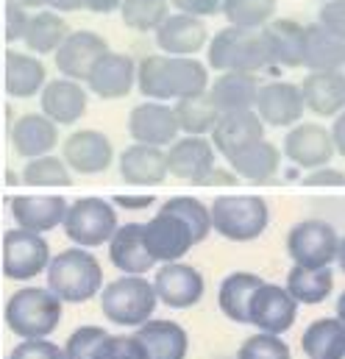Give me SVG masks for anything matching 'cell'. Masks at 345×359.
<instances>
[{
    "instance_id": "6da1fadb",
    "label": "cell",
    "mask_w": 345,
    "mask_h": 359,
    "mask_svg": "<svg viewBox=\"0 0 345 359\" xmlns=\"http://www.w3.org/2000/svg\"><path fill=\"white\" fill-rule=\"evenodd\" d=\"M137 87L145 97L168 103L209 90L206 67L192 56H145L137 65Z\"/></svg>"
},
{
    "instance_id": "7a4b0ae2",
    "label": "cell",
    "mask_w": 345,
    "mask_h": 359,
    "mask_svg": "<svg viewBox=\"0 0 345 359\" xmlns=\"http://www.w3.org/2000/svg\"><path fill=\"white\" fill-rule=\"evenodd\" d=\"M48 290L62 304H84L103 287V270L86 248H67L48 262Z\"/></svg>"
},
{
    "instance_id": "3957f363",
    "label": "cell",
    "mask_w": 345,
    "mask_h": 359,
    "mask_svg": "<svg viewBox=\"0 0 345 359\" xmlns=\"http://www.w3.org/2000/svg\"><path fill=\"white\" fill-rule=\"evenodd\" d=\"M62 320V301L45 287H22L6 304V326L22 340H45Z\"/></svg>"
},
{
    "instance_id": "277c9868",
    "label": "cell",
    "mask_w": 345,
    "mask_h": 359,
    "mask_svg": "<svg viewBox=\"0 0 345 359\" xmlns=\"http://www.w3.org/2000/svg\"><path fill=\"white\" fill-rule=\"evenodd\" d=\"M209 67L220 73H248L257 76L262 70L273 67L270 53L262 36V28L248 31V28H223L212 36L209 42Z\"/></svg>"
},
{
    "instance_id": "5b68a950",
    "label": "cell",
    "mask_w": 345,
    "mask_h": 359,
    "mask_svg": "<svg viewBox=\"0 0 345 359\" xmlns=\"http://www.w3.org/2000/svg\"><path fill=\"white\" fill-rule=\"evenodd\" d=\"M156 292L145 276H120L100 290V309L117 326H142L156 312Z\"/></svg>"
},
{
    "instance_id": "8992f818",
    "label": "cell",
    "mask_w": 345,
    "mask_h": 359,
    "mask_svg": "<svg viewBox=\"0 0 345 359\" xmlns=\"http://www.w3.org/2000/svg\"><path fill=\"white\" fill-rule=\"evenodd\" d=\"M212 231L231 243H251L267 229L270 212L259 195H223L212 201Z\"/></svg>"
},
{
    "instance_id": "52a82bcc",
    "label": "cell",
    "mask_w": 345,
    "mask_h": 359,
    "mask_svg": "<svg viewBox=\"0 0 345 359\" xmlns=\"http://www.w3.org/2000/svg\"><path fill=\"white\" fill-rule=\"evenodd\" d=\"M117 209L111 206V201L106 198H76L73 203H67L62 229L67 234L70 243H76L79 248H97L106 245L111 240V234L117 231Z\"/></svg>"
},
{
    "instance_id": "ba28073f",
    "label": "cell",
    "mask_w": 345,
    "mask_h": 359,
    "mask_svg": "<svg viewBox=\"0 0 345 359\" xmlns=\"http://www.w3.org/2000/svg\"><path fill=\"white\" fill-rule=\"evenodd\" d=\"M340 237L326 220H301L287 234V254L298 268H329L337 259Z\"/></svg>"
},
{
    "instance_id": "9c48e42d",
    "label": "cell",
    "mask_w": 345,
    "mask_h": 359,
    "mask_svg": "<svg viewBox=\"0 0 345 359\" xmlns=\"http://www.w3.org/2000/svg\"><path fill=\"white\" fill-rule=\"evenodd\" d=\"M50 245L42 234L8 229L3 234V276L11 281H28L48 270Z\"/></svg>"
},
{
    "instance_id": "30bf717a",
    "label": "cell",
    "mask_w": 345,
    "mask_h": 359,
    "mask_svg": "<svg viewBox=\"0 0 345 359\" xmlns=\"http://www.w3.org/2000/svg\"><path fill=\"white\" fill-rule=\"evenodd\" d=\"M298 315V304L292 301V295L278 287V284H267L262 281L251 304H248V323L257 326L264 334H284Z\"/></svg>"
},
{
    "instance_id": "8fae6325",
    "label": "cell",
    "mask_w": 345,
    "mask_h": 359,
    "mask_svg": "<svg viewBox=\"0 0 345 359\" xmlns=\"http://www.w3.org/2000/svg\"><path fill=\"white\" fill-rule=\"evenodd\" d=\"M62 162L67 165L70 173L81 176H97L111 168L114 162V148L111 140L95 128H81L65 140L62 148Z\"/></svg>"
},
{
    "instance_id": "7c38bea8",
    "label": "cell",
    "mask_w": 345,
    "mask_h": 359,
    "mask_svg": "<svg viewBox=\"0 0 345 359\" xmlns=\"http://www.w3.org/2000/svg\"><path fill=\"white\" fill-rule=\"evenodd\" d=\"M284 156L304 170L326 168L334 156L329 128H323L320 123H295L284 137Z\"/></svg>"
},
{
    "instance_id": "4fadbf2b",
    "label": "cell",
    "mask_w": 345,
    "mask_h": 359,
    "mask_svg": "<svg viewBox=\"0 0 345 359\" xmlns=\"http://www.w3.org/2000/svg\"><path fill=\"white\" fill-rule=\"evenodd\" d=\"M142 240L154 262H162V265L181 262V257H187V251L195 245L187 223H181L175 215H168V212H159L156 217L142 223Z\"/></svg>"
},
{
    "instance_id": "5bb4252c",
    "label": "cell",
    "mask_w": 345,
    "mask_h": 359,
    "mask_svg": "<svg viewBox=\"0 0 345 359\" xmlns=\"http://www.w3.org/2000/svg\"><path fill=\"white\" fill-rule=\"evenodd\" d=\"M254 111L264 126H276V128H290L304 117V95L298 84L290 81H270V84H259L257 103Z\"/></svg>"
},
{
    "instance_id": "9a60e30c",
    "label": "cell",
    "mask_w": 345,
    "mask_h": 359,
    "mask_svg": "<svg viewBox=\"0 0 345 359\" xmlns=\"http://www.w3.org/2000/svg\"><path fill=\"white\" fill-rule=\"evenodd\" d=\"M156 298L170 309H189L203 298V276L201 270L184 262H168L156 270V278L151 281Z\"/></svg>"
},
{
    "instance_id": "2e32d148",
    "label": "cell",
    "mask_w": 345,
    "mask_h": 359,
    "mask_svg": "<svg viewBox=\"0 0 345 359\" xmlns=\"http://www.w3.org/2000/svg\"><path fill=\"white\" fill-rule=\"evenodd\" d=\"M128 134L140 145H154V148H168L178 140V123L172 114V106L148 100L131 109L128 114Z\"/></svg>"
},
{
    "instance_id": "e0dca14e",
    "label": "cell",
    "mask_w": 345,
    "mask_h": 359,
    "mask_svg": "<svg viewBox=\"0 0 345 359\" xmlns=\"http://www.w3.org/2000/svg\"><path fill=\"white\" fill-rule=\"evenodd\" d=\"M137 84V65L126 53L106 50L86 76V87L100 100H120Z\"/></svg>"
},
{
    "instance_id": "ac0fdd59",
    "label": "cell",
    "mask_w": 345,
    "mask_h": 359,
    "mask_svg": "<svg viewBox=\"0 0 345 359\" xmlns=\"http://www.w3.org/2000/svg\"><path fill=\"white\" fill-rule=\"evenodd\" d=\"M109 50L106 39L95 31H70L67 39L59 45L56 56V70L62 73V79L70 81H86L89 70L95 67V62Z\"/></svg>"
},
{
    "instance_id": "d6986e66",
    "label": "cell",
    "mask_w": 345,
    "mask_h": 359,
    "mask_svg": "<svg viewBox=\"0 0 345 359\" xmlns=\"http://www.w3.org/2000/svg\"><path fill=\"white\" fill-rule=\"evenodd\" d=\"M67 212V201L62 195H14L11 198V217L17 229L48 234L62 226Z\"/></svg>"
},
{
    "instance_id": "ffe728a7",
    "label": "cell",
    "mask_w": 345,
    "mask_h": 359,
    "mask_svg": "<svg viewBox=\"0 0 345 359\" xmlns=\"http://www.w3.org/2000/svg\"><path fill=\"white\" fill-rule=\"evenodd\" d=\"M264 140V123L257 117V111H229L220 114L212 128V148L215 154H223L231 159L237 151Z\"/></svg>"
},
{
    "instance_id": "44dd1931",
    "label": "cell",
    "mask_w": 345,
    "mask_h": 359,
    "mask_svg": "<svg viewBox=\"0 0 345 359\" xmlns=\"http://www.w3.org/2000/svg\"><path fill=\"white\" fill-rule=\"evenodd\" d=\"M8 142L17 156L39 159V156H48L59 145V126L50 123L45 114H22L11 123Z\"/></svg>"
},
{
    "instance_id": "7402d4cb",
    "label": "cell",
    "mask_w": 345,
    "mask_h": 359,
    "mask_svg": "<svg viewBox=\"0 0 345 359\" xmlns=\"http://www.w3.org/2000/svg\"><path fill=\"white\" fill-rule=\"evenodd\" d=\"M165 156H168V176L189 184H195L209 168L217 165V154L206 137H181L168 145Z\"/></svg>"
},
{
    "instance_id": "603a6c76",
    "label": "cell",
    "mask_w": 345,
    "mask_h": 359,
    "mask_svg": "<svg viewBox=\"0 0 345 359\" xmlns=\"http://www.w3.org/2000/svg\"><path fill=\"white\" fill-rule=\"evenodd\" d=\"M86 100H89L86 90L70 79L45 81V87L39 92L42 114L56 126H73L76 120H81L86 111Z\"/></svg>"
},
{
    "instance_id": "cb8c5ba5",
    "label": "cell",
    "mask_w": 345,
    "mask_h": 359,
    "mask_svg": "<svg viewBox=\"0 0 345 359\" xmlns=\"http://www.w3.org/2000/svg\"><path fill=\"white\" fill-rule=\"evenodd\" d=\"M156 45L165 56H195L201 48H206V25L198 17L189 14H170L156 31Z\"/></svg>"
},
{
    "instance_id": "d4e9b609",
    "label": "cell",
    "mask_w": 345,
    "mask_h": 359,
    "mask_svg": "<svg viewBox=\"0 0 345 359\" xmlns=\"http://www.w3.org/2000/svg\"><path fill=\"white\" fill-rule=\"evenodd\" d=\"M109 259L123 276H145L154 268V257L145 248L142 240V223H123L109 240Z\"/></svg>"
},
{
    "instance_id": "484cf974",
    "label": "cell",
    "mask_w": 345,
    "mask_h": 359,
    "mask_svg": "<svg viewBox=\"0 0 345 359\" xmlns=\"http://www.w3.org/2000/svg\"><path fill=\"white\" fill-rule=\"evenodd\" d=\"M301 95H304V109L320 117H337L345 111V73L332 70V73H306L301 81Z\"/></svg>"
},
{
    "instance_id": "4316f807",
    "label": "cell",
    "mask_w": 345,
    "mask_h": 359,
    "mask_svg": "<svg viewBox=\"0 0 345 359\" xmlns=\"http://www.w3.org/2000/svg\"><path fill=\"white\" fill-rule=\"evenodd\" d=\"M140 346L145 348L148 359H187L189 351V337L184 332V326H178L175 320H145L142 326H137Z\"/></svg>"
},
{
    "instance_id": "83f0119b",
    "label": "cell",
    "mask_w": 345,
    "mask_h": 359,
    "mask_svg": "<svg viewBox=\"0 0 345 359\" xmlns=\"http://www.w3.org/2000/svg\"><path fill=\"white\" fill-rule=\"evenodd\" d=\"M270 65L304 67V25L295 20H270L262 25Z\"/></svg>"
},
{
    "instance_id": "f1b7e54d",
    "label": "cell",
    "mask_w": 345,
    "mask_h": 359,
    "mask_svg": "<svg viewBox=\"0 0 345 359\" xmlns=\"http://www.w3.org/2000/svg\"><path fill=\"white\" fill-rule=\"evenodd\" d=\"M304 67L309 73H332L345 67V42L323 25H304Z\"/></svg>"
},
{
    "instance_id": "f546056e",
    "label": "cell",
    "mask_w": 345,
    "mask_h": 359,
    "mask_svg": "<svg viewBox=\"0 0 345 359\" xmlns=\"http://www.w3.org/2000/svg\"><path fill=\"white\" fill-rule=\"evenodd\" d=\"M206 92H209V97H212V103L220 114L251 111L254 103H257L259 79L248 76V73H220Z\"/></svg>"
},
{
    "instance_id": "4dcf8cb0",
    "label": "cell",
    "mask_w": 345,
    "mask_h": 359,
    "mask_svg": "<svg viewBox=\"0 0 345 359\" xmlns=\"http://www.w3.org/2000/svg\"><path fill=\"white\" fill-rule=\"evenodd\" d=\"M120 176L131 184H162L168 179V156L165 148L154 145H128L120 154Z\"/></svg>"
},
{
    "instance_id": "1f68e13d",
    "label": "cell",
    "mask_w": 345,
    "mask_h": 359,
    "mask_svg": "<svg viewBox=\"0 0 345 359\" xmlns=\"http://www.w3.org/2000/svg\"><path fill=\"white\" fill-rule=\"evenodd\" d=\"M231 170L237 179H248V181H270L278 168H281V151L267 142V140H259L254 145L237 151L231 159H229Z\"/></svg>"
},
{
    "instance_id": "d6a6232c",
    "label": "cell",
    "mask_w": 345,
    "mask_h": 359,
    "mask_svg": "<svg viewBox=\"0 0 345 359\" xmlns=\"http://www.w3.org/2000/svg\"><path fill=\"white\" fill-rule=\"evenodd\" d=\"M67 34H70V28H67L62 14H56V11H36V14L28 17L22 42H25V48L34 56H48V53L59 50V45L67 39Z\"/></svg>"
},
{
    "instance_id": "836d02e7",
    "label": "cell",
    "mask_w": 345,
    "mask_h": 359,
    "mask_svg": "<svg viewBox=\"0 0 345 359\" xmlns=\"http://www.w3.org/2000/svg\"><path fill=\"white\" fill-rule=\"evenodd\" d=\"M259 287H262V278L257 273L237 270V273L226 276L217 290V304H220L223 315L234 323H248V304Z\"/></svg>"
},
{
    "instance_id": "e575fe53",
    "label": "cell",
    "mask_w": 345,
    "mask_h": 359,
    "mask_svg": "<svg viewBox=\"0 0 345 359\" xmlns=\"http://www.w3.org/2000/svg\"><path fill=\"white\" fill-rule=\"evenodd\" d=\"M45 87V65L34 53L8 50L6 56V92L11 97H34Z\"/></svg>"
},
{
    "instance_id": "d590c367",
    "label": "cell",
    "mask_w": 345,
    "mask_h": 359,
    "mask_svg": "<svg viewBox=\"0 0 345 359\" xmlns=\"http://www.w3.org/2000/svg\"><path fill=\"white\" fill-rule=\"evenodd\" d=\"M301 348L309 359H343L345 354V323L337 318L315 320L301 340Z\"/></svg>"
},
{
    "instance_id": "8d00e7d4",
    "label": "cell",
    "mask_w": 345,
    "mask_h": 359,
    "mask_svg": "<svg viewBox=\"0 0 345 359\" xmlns=\"http://www.w3.org/2000/svg\"><path fill=\"white\" fill-rule=\"evenodd\" d=\"M172 114H175L178 131H184L187 137H206V134H212V128H215V123L220 117V111L215 109L209 92L175 100Z\"/></svg>"
},
{
    "instance_id": "74e56055",
    "label": "cell",
    "mask_w": 345,
    "mask_h": 359,
    "mask_svg": "<svg viewBox=\"0 0 345 359\" xmlns=\"http://www.w3.org/2000/svg\"><path fill=\"white\" fill-rule=\"evenodd\" d=\"M295 304H320L332 295L334 290V273L329 268H298L287 273V287H284Z\"/></svg>"
},
{
    "instance_id": "f35d334b",
    "label": "cell",
    "mask_w": 345,
    "mask_h": 359,
    "mask_svg": "<svg viewBox=\"0 0 345 359\" xmlns=\"http://www.w3.org/2000/svg\"><path fill=\"white\" fill-rule=\"evenodd\" d=\"M159 212H168L175 215L181 223H187V229L192 231V240L195 243H203L212 231V215H209V206L201 203L198 198H189V195H175L170 201L162 203Z\"/></svg>"
},
{
    "instance_id": "ab89813d",
    "label": "cell",
    "mask_w": 345,
    "mask_h": 359,
    "mask_svg": "<svg viewBox=\"0 0 345 359\" xmlns=\"http://www.w3.org/2000/svg\"><path fill=\"white\" fill-rule=\"evenodd\" d=\"M120 17L131 31L148 34V31H156L170 17V3L168 0H123Z\"/></svg>"
},
{
    "instance_id": "60d3db41",
    "label": "cell",
    "mask_w": 345,
    "mask_h": 359,
    "mask_svg": "<svg viewBox=\"0 0 345 359\" xmlns=\"http://www.w3.org/2000/svg\"><path fill=\"white\" fill-rule=\"evenodd\" d=\"M231 28L257 31L276 17V0H223L220 8Z\"/></svg>"
},
{
    "instance_id": "b9f144b4",
    "label": "cell",
    "mask_w": 345,
    "mask_h": 359,
    "mask_svg": "<svg viewBox=\"0 0 345 359\" xmlns=\"http://www.w3.org/2000/svg\"><path fill=\"white\" fill-rule=\"evenodd\" d=\"M20 179L25 184H34V187H67L73 181V176H70V170L62 159L48 154V156H39V159H28Z\"/></svg>"
},
{
    "instance_id": "7bdbcfd3",
    "label": "cell",
    "mask_w": 345,
    "mask_h": 359,
    "mask_svg": "<svg viewBox=\"0 0 345 359\" xmlns=\"http://www.w3.org/2000/svg\"><path fill=\"white\" fill-rule=\"evenodd\" d=\"M109 332L100 326H81L65 343V359H97V348Z\"/></svg>"
},
{
    "instance_id": "ee69618b",
    "label": "cell",
    "mask_w": 345,
    "mask_h": 359,
    "mask_svg": "<svg viewBox=\"0 0 345 359\" xmlns=\"http://www.w3.org/2000/svg\"><path fill=\"white\" fill-rule=\"evenodd\" d=\"M234 359H290V348H287V343L278 334L259 332V334L248 337L240 346V351H237Z\"/></svg>"
},
{
    "instance_id": "f6af8a7d",
    "label": "cell",
    "mask_w": 345,
    "mask_h": 359,
    "mask_svg": "<svg viewBox=\"0 0 345 359\" xmlns=\"http://www.w3.org/2000/svg\"><path fill=\"white\" fill-rule=\"evenodd\" d=\"M97 359H148L145 348L140 346V340L134 334H106L100 348H97Z\"/></svg>"
},
{
    "instance_id": "bcb514c9",
    "label": "cell",
    "mask_w": 345,
    "mask_h": 359,
    "mask_svg": "<svg viewBox=\"0 0 345 359\" xmlns=\"http://www.w3.org/2000/svg\"><path fill=\"white\" fill-rule=\"evenodd\" d=\"M8 359H65L62 346L45 340H22L20 346H14V351L8 354Z\"/></svg>"
},
{
    "instance_id": "7dc6e473",
    "label": "cell",
    "mask_w": 345,
    "mask_h": 359,
    "mask_svg": "<svg viewBox=\"0 0 345 359\" xmlns=\"http://www.w3.org/2000/svg\"><path fill=\"white\" fill-rule=\"evenodd\" d=\"M318 25H323L329 34L340 36L345 42V0H326L320 6V20Z\"/></svg>"
},
{
    "instance_id": "c3c4849f",
    "label": "cell",
    "mask_w": 345,
    "mask_h": 359,
    "mask_svg": "<svg viewBox=\"0 0 345 359\" xmlns=\"http://www.w3.org/2000/svg\"><path fill=\"white\" fill-rule=\"evenodd\" d=\"M28 8L20 6L17 0H8L6 3V39L8 42H20L22 34H25V25H28Z\"/></svg>"
},
{
    "instance_id": "681fc988",
    "label": "cell",
    "mask_w": 345,
    "mask_h": 359,
    "mask_svg": "<svg viewBox=\"0 0 345 359\" xmlns=\"http://www.w3.org/2000/svg\"><path fill=\"white\" fill-rule=\"evenodd\" d=\"M178 14H189V17H212V14H220L223 8V0H168Z\"/></svg>"
},
{
    "instance_id": "f907efd6",
    "label": "cell",
    "mask_w": 345,
    "mask_h": 359,
    "mask_svg": "<svg viewBox=\"0 0 345 359\" xmlns=\"http://www.w3.org/2000/svg\"><path fill=\"white\" fill-rule=\"evenodd\" d=\"M306 187H343L345 184V173L337 170V168H318V170H309L306 179H304Z\"/></svg>"
},
{
    "instance_id": "816d5d0a",
    "label": "cell",
    "mask_w": 345,
    "mask_h": 359,
    "mask_svg": "<svg viewBox=\"0 0 345 359\" xmlns=\"http://www.w3.org/2000/svg\"><path fill=\"white\" fill-rule=\"evenodd\" d=\"M151 203H156L154 195H114L111 198V206H120V209H128V212L148 209Z\"/></svg>"
},
{
    "instance_id": "f5cc1de1",
    "label": "cell",
    "mask_w": 345,
    "mask_h": 359,
    "mask_svg": "<svg viewBox=\"0 0 345 359\" xmlns=\"http://www.w3.org/2000/svg\"><path fill=\"white\" fill-rule=\"evenodd\" d=\"M195 184H198V187H215V184H237V176H234V170H231V168L226 170V168H217V165H215V168H209V170H206L201 179L195 181Z\"/></svg>"
},
{
    "instance_id": "db71d44e",
    "label": "cell",
    "mask_w": 345,
    "mask_h": 359,
    "mask_svg": "<svg viewBox=\"0 0 345 359\" xmlns=\"http://www.w3.org/2000/svg\"><path fill=\"white\" fill-rule=\"evenodd\" d=\"M332 142H334V154H340L345 159V111H340L334 117V126H332Z\"/></svg>"
},
{
    "instance_id": "11a10c76",
    "label": "cell",
    "mask_w": 345,
    "mask_h": 359,
    "mask_svg": "<svg viewBox=\"0 0 345 359\" xmlns=\"http://www.w3.org/2000/svg\"><path fill=\"white\" fill-rule=\"evenodd\" d=\"M120 3L123 0H84V8L92 14H111L120 11Z\"/></svg>"
},
{
    "instance_id": "9f6ffc18",
    "label": "cell",
    "mask_w": 345,
    "mask_h": 359,
    "mask_svg": "<svg viewBox=\"0 0 345 359\" xmlns=\"http://www.w3.org/2000/svg\"><path fill=\"white\" fill-rule=\"evenodd\" d=\"M45 6H50V11L56 14H70V11H81L84 0H45Z\"/></svg>"
},
{
    "instance_id": "6f0895ef",
    "label": "cell",
    "mask_w": 345,
    "mask_h": 359,
    "mask_svg": "<svg viewBox=\"0 0 345 359\" xmlns=\"http://www.w3.org/2000/svg\"><path fill=\"white\" fill-rule=\"evenodd\" d=\"M337 262H340V268L345 273V237L340 240V245H337Z\"/></svg>"
},
{
    "instance_id": "680465c9",
    "label": "cell",
    "mask_w": 345,
    "mask_h": 359,
    "mask_svg": "<svg viewBox=\"0 0 345 359\" xmlns=\"http://www.w3.org/2000/svg\"><path fill=\"white\" fill-rule=\"evenodd\" d=\"M20 6H25V8H42L45 6V0H17Z\"/></svg>"
},
{
    "instance_id": "91938a15",
    "label": "cell",
    "mask_w": 345,
    "mask_h": 359,
    "mask_svg": "<svg viewBox=\"0 0 345 359\" xmlns=\"http://www.w3.org/2000/svg\"><path fill=\"white\" fill-rule=\"evenodd\" d=\"M337 320L345 323V292L340 295V301H337Z\"/></svg>"
},
{
    "instance_id": "94428289",
    "label": "cell",
    "mask_w": 345,
    "mask_h": 359,
    "mask_svg": "<svg viewBox=\"0 0 345 359\" xmlns=\"http://www.w3.org/2000/svg\"><path fill=\"white\" fill-rule=\"evenodd\" d=\"M220 359H231V357H220Z\"/></svg>"
},
{
    "instance_id": "6125c7cd",
    "label": "cell",
    "mask_w": 345,
    "mask_h": 359,
    "mask_svg": "<svg viewBox=\"0 0 345 359\" xmlns=\"http://www.w3.org/2000/svg\"><path fill=\"white\" fill-rule=\"evenodd\" d=\"M343 359H345V354H343Z\"/></svg>"
}]
</instances>
